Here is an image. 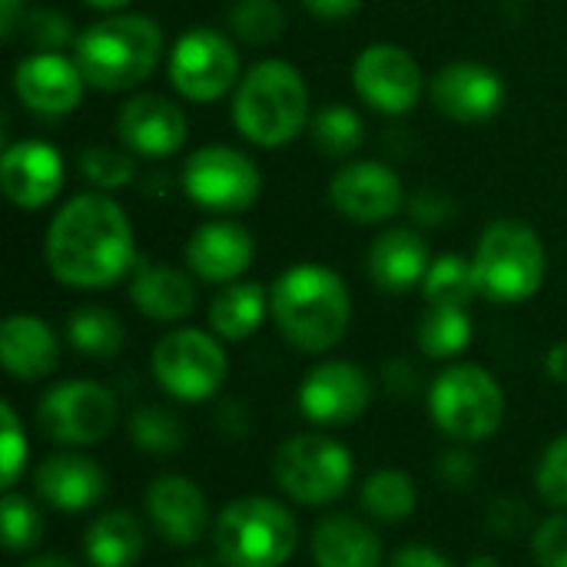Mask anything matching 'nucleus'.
Returning a JSON list of instances; mask_svg holds the SVG:
<instances>
[{
  "label": "nucleus",
  "instance_id": "nucleus-1",
  "mask_svg": "<svg viewBox=\"0 0 567 567\" xmlns=\"http://www.w3.org/2000/svg\"><path fill=\"white\" fill-rule=\"evenodd\" d=\"M50 276L70 289H106L136 266V236L123 206L93 189L60 206L43 236Z\"/></svg>",
  "mask_w": 567,
  "mask_h": 567
},
{
  "label": "nucleus",
  "instance_id": "nucleus-2",
  "mask_svg": "<svg viewBox=\"0 0 567 567\" xmlns=\"http://www.w3.org/2000/svg\"><path fill=\"white\" fill-rule=\"evenodd\" d=\"M269 316L292 349L322 355L332 352L352 326V292L336 269L299 262L272 282Z\"/></svg>",
  "mask_w": 567,
  "mask_h": 567
},
{
  "label": "nucleus",
  "instance_id": "nucleus-3",
  "mask_svg": "<svg viewBox=\"0 0 567 567\" xmlns=\"http://www.w3.org/2000/svg\"><path fill=\"white\" fill-rule=\"evenodd\" d=\"M163 56V30L146 13H110L90 23L76 43L73 60L86 86L123 93L153 76Z\"/></svg>",
  "mask_w": 567,
  "mask_h": 567
},
{
  "label": "nucleus",
  "instance_id": "nucleus-4",
  "mask_svg": "<svg viewBox=\"0 0 567 567\" xmlns=\"http://www.w3.org/2000/svg\"><path fill=\"white\" fill-rule=\"evenodd\" d=\"M309 120V90L292 63L259 60L243 73L233 93V123L249 143L279 150L292 143Z\"/></svg>",
  "mask_w": 567,
  "mask_h": 567
},
{
  "label": "nucleus",
  "instance_id": "nucleus-5",
  "mask_svg": "<svg viewBox=\"0 0 567 567\" xmlns=\"http://www.w3.org/2000/svg\"><path fill=\"white\" fill-rule=\"evenodd\" d=\"M213 548L226 567H282L299 548V525L282 502L243 495L216 515Z\"/></svg>",
  "mask_w": 567,
  "mask_h": 567
},
{
  "label": "nucleus",
  "instance_id": "nucleus-6",
  "mask_svg": "<svg viewBox=\"0 0 567 567\" xmlns=\"http://www.w3.org/2000/svg\"><path fill=\"white\" fill-rule=\"evenodd\" d=\"M508 412L498 379L475 362H452L429 385V415L455 445H482L498 435Z\"/></svg>",
  "mask_w": 567,
  "mask_h": 567
},
{
  "label": "nucleus",
  "instance_id": "nucleus-7",
  "mask_svg": "<svg viewBox=\"0 0 567 567\" xmlns=\"http://www.w3.org/2000/svg\"><path fill=\"white\" fill-rule=\"evenodd\" d=\"M475 276L485 299L518 306L538 296L548 272L542 236L518 219H495L475 246Z\"/></svg>",
  "mask_w": 567,
  "mask_h": 567
},
{
  "label": "nucleus",
  "instance_id": "nucleus-8",
  "mask_svg": "<svg viewBox=\"0 0 567 567\" xmlns=\"http://www.w3.org/2000/svg\"><path fill=\"white\" fill-rule=\"evenodd\" d=\"M272 478L286 498L302 508H326L339 502L355 478V455L326 432L289 435L272 455Z\"/></svg>",
  "mask_w": 567,
  "mask_h": 567
},
{
  "label": "nucleus",
  "instance_id": "nucleus-9",
  "mask_svg": "<svg viewBox=\"0 0 567 567\" xmlns=\"http://www.w3.org/2000/svg\"><path fill=\"white\" fill-rule=\"evenodd\" d=\"M150 372L169 399L196 405L209 402L226 385L229 355L216 332L183 326L153 346Z\"/></svg>",
  "mask_w": 567,
  "mask_h": 567
},
{
  "label": "nucleus",
  "instance_id": "nucleus-10",
  "mask_svg": "<svg viewBox=\"0 0 567 567\" xmlns=\"http://www.w3.org/2000/svg\"><path fill=\"white\" fill-rule=\"evenodd\" d=\"M120 422V402L96 379H63L37 402V429L60 449H93Z\"/></svg>",
  "mask_w": 567,
  "mask_h": 567
},
{
  "label": "nucleus",
  "instance_id": "nucleus-11",
  "mask_svg": "<svg viewBox=\"0 0 567 567\" xmlns=\"http://www.w3.org/2000/svg\"><path fill=\"white\" fill-rule=\"evenodd\" d=\"M183 193L213 216H236L259 199L262 173L246 153L216 143L186 156Z\"/></svg>",
  "mask_w": 567,
  "mask_h": 567
},
{
  "label": "nucleus",
  "instance_id": "nucleus-12",
  "mask_svg": "<svg viewBox=\"0 0 567 567\" xmlns=\"http://www.w3.org/2000/svg\"><path fill=\"white\" fill-rule=\"evenodd\" d=\"M166 73L173 90L189 103H216L243 80L236 43L213 27L186 30L169 53Z\"/></svg>",
  "mask_w": 567,
  "mask_h": 567
},
{
  "label": "nucleus",
  "instance_id": "nucleus-13",
  "mask_svg": "<svg viewBox=\"0 0 567 567\" xmlns=\"http://www.w3.org/2000/svg\"><path fill=\"white\" fill-rule=\"evenodd\" d=\"M372 379L362 365L346 359L316 362L296 392L299 412L316 429H342L359 422L372 405Z\"/></svg>",
  "mask_w": 567,
  "mask_h": 567
},
{
  "label": "nucleus",
  "instance_id": "nucleus-14",
  "mask_svg": "<svg viewBox=\"0 0 567 567\" xmlns=\"http://www.w3.org/2000/svg\"><path fill=\"white\" fill-rule=\"evenodd\" d=\"M352 83L365 106L385 116H405L425 93L419 60L399 43H372L352 63Z\"/></svg>",
  "mask_w": 567,
  "mask_h": 567
},
{
  "label": "nucleus",
  "instance_id": "nucleus-15",
  "mask_svg": "<svg viewBox=\"0 0 567 567\" xmlns=\"http://www.w3.org/2000/svg\"><path fill=\"white\" fill-rule=\"evenodd\" d=\"M329 203L339 216L359 226L389 223L405 203L402 176L379 159H352L336 169L329 183Z\"/></svg>",
  "mask_w": 567,
  "mask_h": 567
},
{
  "label": "nucleus",
  "instance_id": "nucleus-16",
  "mask_svg": "<svg viewBox=\"0 0 567 567\" xmlns=\"http://www.w3.org/2000/svg\"><path fill=\"white\" fill-rule=\"evenodd\" d=\"M143 508H146V518H150L153 532L169 548H196L213 528L206 492L186 475H159V478H153L146 485Z\"/></svg>",
  "mask_w": 567,
  "mask_h": 567
},
{
  "label": "nucleus",
  "instance_id": "nucleus-17",
  "mask_svg": "<svg viewBox=\"0 0 567 567\" xmlns=\"http://www.w3.org/2000/svg\"><path fill=\"white\" fill-rule=\"evenodd\" d=\"M33 492L43 505L76 515L96 508L110 492V475L83 449H60L33 468Z\"/></svg>",
  "mask_w": 567,
  "mask_h": 567
},
{
  "label": "nucleus",
  "instance_id": "nucleus-18",
  "mask_svg": "<svg viewBox=\"0 0 567 567\" xmlns=\"http://www.w3.org/2000/svg\"><path fill=\"white\" fill-rule=\"evenodd\" d=\"M86 80L73 56L37 50L23 56L13 70L17 100L37 116H66L83 103Z\"/></svg>",
  "mask_w": 567,
  "mask_h": 567
},
{
  "label": "nucleus",
  "instance_id": "nucleus-19",
  "mask_svg": "<svg viewBox=\"0 0 567 567\" xmlns=\"http://www.w3.org/2000/svg\"><path fill=\"white\" fill-rule=\"evenodd\" d=\"M116 133H120V143L133 156L166 159V156H176L183 150L189 123H186V113L169 96L140 93L120 106Z\"/></svg>",
  "mask_w": 567,
  "mask_h": 567
},
{
  "label": "nucleus",
  "instance_id": "nucleus-20",
  "mask_svg": "<svg viewBox=\"0 0 567 567\" xmlns=\"http://www.w3.org/2000/svg\"><path fill=\"white\" fill-rule=\"evenodd\" d=\"M429 93H432L435 110L455 123H485L498 116V110L505 106L502 76L492 66L472 63V60L442 66L432 76Z\"/></svg>",
  "mask_w": 567,
  "mask_h": 567
},
{
  "label": "nucleus",
  "instance_id": "nucleus-21",
  "mask_svg": "<svg viewBox=\"0 0 567 567\" xmlns=\"http://www.w3.org/2000/svg\"><path fill=\"white\" fill-rule=\"evenodd\" d=\"M66 169L56 146L43 140L10 143L0 156V186L17 209H43L63 189Z\"/></svg>",
  "mask_w": 567,
  "mask_h": 567
},
{
  "label": "nucleus",
  "instance_id": "nucleus-22",
  "mask_svg": "<svg viewBox=\"0 0 567 567\" xmlns=\"http://www.w3.org/2000/svg\"><path fill=\"white\" fill-rule=\"evenodd\" d=\"M186 269L209 282V286H229L239 282L243 272L252 266L256 243L252 233L233 219H209L186 239Z\"/></svg>",
  "mask_w": 567,
  "mask_h": 567
},
{
  "label": "nucleus",
  "instance_id": "nucleus-23",
  "mask_svg": "<svg viewBox=\"0 0 567 567\" xmlns=\"http://www.w3.org/2000/svg\"><path fill=\"white\" fill-rule=\"evenodd\" d=\"M0 365L17 382H43L60 365L53 326L33 312H13L0 326Z\"/></svg>",
  "mask_w": 567,
  "mask_h": 567
},
{
  "label": "nucleus",
  "instance_id": "nucleus-24",
  "mask_svg": "<svg viewBox=\"0 0 567 567\" xmlns=\"http://www.w3.org/2000/svg\"><path fill=\"white\" fill-rule=\"evenodd\" d=\"M309 555L316 567H385V548L372 522L332 512L309 535Z\"/></svg>",
  "mask_w": 567,
  "mask_h": 567
},
{
  "label": "nucleus",
  "instance_id": "nucleus-25",
  "mask_svg": "<svg viewBox=\"0 0 567 567\" xmlns=\"http://www.w3.org/2000/svg\"><path fill=\"white\" fill-rule=\"evenodd\" d=\"M429 269H432V252L425 236H419L415 229L405 226L385 229L369 246V279L389 296H405L412 289H422Z\"/></svg>",
  "mask_w": 567,
  "mask_h": 567
},
{
  "label": "nucleus",
  "instance_id": "nucleus-26",
  "mask_svg": "<svg viewBox=\"0 0 567 567\" xmlns=\"http://www.w3.org/2000/svg\"><path fill=\"white\" fill-rule=\"evenodd\" d=\"M130 302L150 322H183L196 309V282L169 262H143L130 279Z\"/></svg>",
  "mask_w": 567,
  "mask_h": 567
},
{
  "label": "nucleus",
  "instance_id": "nucleus-27",
  "mask_svg": "<svg viewBox=\"0 0 567 567\" xmlns=\"http://www.w3.org/2000/svg\"><path fill=\"white\" fill-rule=\"evenodd\" d=\"M146 551V528L130 508L100 512L83 535V555L90 567H136Z\"/></svg>",
  "mask_w": 567,
  "mask_h": 567
},
{
  "label": "nucleus",
  "instance_id": "nucleus-28",
  "mask_svg": "<svg viewBox=\"0 0 567 567\" xmlns=\"http://www.w3.org/2000/svg\"><path fill=\"white\" fill-rule=\"evenodd\" d=\"M269 312V292L259 282H229L223 286L209 302V329L223 342H246L259 332L262 319Z\"/></svg>",
  "mask_w": 567,
  "mask_h": 567
},
{
  "label": "nucleus",
  "instance_id": "nucleus-29",
  "mask_svg": "<svg viewBox=\"0 0 567 567\" xmlns=\"http://www.w3.org/2000/svg\"><path fill=\"white\" fill-rule=\"evenodd\" d=\"M359 508L375 525H402L419 508V485L402 468H379L362 482Z\"/></svg>",
  "mask_w": 567,
  "mask_h": 567
},
{
  "label": "nucleus",
  "instance_id": "nucleus-30",
  "mask_svg": "<svg viewBox=\"0 0 567 567\" xmlns=\"http://www.w3.org/2000/svg\"><path fill=\"white\" fill-rule=\"evenodd\" d=\"M66 342L73 352L106 362L116 359L126 346V329L113 309L103 306H80L66 316Z\"/></svg>",
  "mask_w": 567,
  "mask_h": 567
},
{
  "label": "nucleus",
  "instance_id": "nucleus-31",
  "mask_svg": "<svg viewBox=\"0 0 567 567\" xmlns=\"http://www.w3.org/2000/svg\"><path fill=\"white\" fill-rule=\"evenodd\" d=\"M475 326L468 309H452V306H429L419 319L415 342L425 359L449 362L458 359L472 346Z\"/></svg>",
  "mask_w": 567,
  "mask_h": 567
},
{
  "label": "nucleus",
  "instance_id": "nucleus-32",
  "mask_svg": "<svg viewBox=\"0 0 567 567\" xmlns=\"http://www.w3.org/2000/svg\"><path fill=\"white\" fill-rule=\"evenodd\" d=\"M126 439L143 455L169 458L186 449V425L166 405H140L126 419Z\"/></svg>",
  "mask_w": 567,
  "mask_h": 567
},
{
  "label": "nucleus",
  "instance_id": "nucleus-33",
  "mask_svg": "<svg viewBox=\"0 0 567 567\" xmlns=\"http://www.w3.org/2000/svg\"><path fill=\"white\" fill-rule=\"evenodd\" d=\"M422 296L429 306L468 309L475 302V296H482L475 262L458 252H445V256L432 259V269L422 282Z\"/></svg>",
  "mask_w": 567,
  "mask_h": 567
},
{
  "label": "nucleus",
  "instance_id": "nucleus-34",
  "mask_svg": "<svg viewBox=\"0 0 567 567\" xmlns=\"http://www.w3.org/2000/svg\"><path fill=\"white\" fill-rule=\"evenodd\" d=\"M309 136L312 146L329 156V159H346L365 143V123L352 106L329 103L309 120Z\"/></svg>",
  "mask_w": 567,
  "mask_h": 567
},
{
  "label": "nucleus",
  "instance_id": "nucleus-35",
  "mask_svg": "<svg viewBox=\"0 0 567 567\" xmlns=\"http://www.w3.org/2000/svg\"><path fill=\"white\" fill-rule=\"evenodd\" d=\"M226 20L233 37L249 47L276 43L286 30V10L279 7V0H236Z\"/></svg>",
  "mask_w": 567,
  "mask_h": 567
},
{
  "label": "nucleus",
  "instance_id": "nucleus-36",
  "mask_svg": "<svg viewBox=\"0 0 567 567\" xmlns=\"http://www.w3.org/2000/svg\"><path fill=\"white\" fill-rule=\"evenodd\" d=\"M0 525H3V548H7V555H30V551H37V545L43 542V532H47L40 508L27 495H20V492H3Z\"/></svg>",
  "mask_w": 567,
  "mask_h": 567
},
{
  "label": "nucleus",
  "instance_id": "nucleus-37",
  "mask_svg": "<svg viewBox=\"0 0 567 567\" xmlns=\"http://www.w3.org/2000/svg\"><path fill=\"white\" fill-rule=\"evenodd\" d=\"M80 173L100 193H113V189H123L133 179L136 163H133L130 150L123 153V150H113V146H86L80 153Z\"/></svg>",
  "mask_w": 567,
  "mask_h": 567
},
{
  "label": "nucleus",
  "instance_id": "nucleus-38",
  "mask_svg": "<svg viewBox=\"0 0 567 567\" xmlns=\"http://www.w3.org/2000/svg\"><path fill=\"white\" fill-rule=\"evenodd\" d=\"M535 488L545 505H551L555 512H567V432L542 452L535 468Z\"/></svg>",
  "mask_w": 567,
  "mask_h": 567
},
{
  "label": "nucleus",
  "instance_id": "nucleus-39",
  "mask_svg": "<svg viewBox=\"0 0 567 567\" xmlns=\"http://www.w3.org/2000/svg\"><path fill=\"white\" fill-rule=\"evenodd\" d=\"M0 445H3V458H0V482H3V492H13L20 475L27 472V458H30V445H27V435L20 429V419L13 412L10 402L0 405Z\"/></svg>",
  "mask_w": 567,
  "mask_h": 567
},
{
  "label": "nucleus",
  "instance_id": "nucleus-40",
  "mask_svg": "<svg viewBox=\"0 0 567 567\" xmlns=\"http://www.w3.org/2000/svg\"><path fill=\"white\" fill-rule=\"evenodd\" d=\"M23 37H30L37 50H53V53H60L66 43H76L70 20L60 10H47V7L30 13L23 10Z\"/></svg>",
  "mask_w": 567,
  "mask_h": 567
},
{
  "label": "nucleus",
  "instance_id": "nucleus-41",
  "mask_svg": "<svg viewBox=\"0 0 567 567\" xmlns=\"http://www.w3.org/2000/svg\"><path fill=\"white\" fill-rule=\"evenodd\" d=\"M532 558L538 567H567V512L538 522L532 535Z\"/></svg>",
  "mask_w": 567,
  "mask_h": 567
},
{
  "label": "nucleus",
  "instance_id": "nucleus-42",
  "mask_svg": "<svg viewBox=\"0 0 567 567\" xmlns=\"http://www.w3.org/2000/svg\"><path fill=\"white\" fill-rule=\"evenodd\" d=\"M535 528H538L535 512L522 498H498V502H492V508H488V532L495 538L518 542L525 535H535Z\"/></svg>",
  "mask_w": 567,
  "mask_h": 567
},
{
  "label": "nucleus",
  "instance_id": "nucleus-43",
  "mask_svg": "<svg viewBox=\"0 0 567 567\" xmlns=\"http://www.w3.org/2000/svg\"><path fill=\"white\" fill-rule=\"evenodd\" d=\"M478 458L468 452V445H455L452 442V449H445L439 458H435V475H439V482L442 485H449V488H455V492H465V488H472L475 485V478H478Z\"/></svg>",
  "mask_w": 567,
  "mask_h": 567
},
{
  "label": "nucleus",
  "instance_id": "nucleus-44",
  "mask_svg": "<svg viewBox=\"0 0 567 567\" xmlns=\"http://www.w3.org/2000/svg\"><path fill=\"white\" fill-rule=\"evenodd\" d=\"M385 567H455L439 548L422 545V542H409L402 545L395 555H389Z\"/></svg>",
  "mask_w": 567,
  "mask_h": 567
},
{
  "label": "nucleus",
  "instance_id": "nucleus-45",
  "mask_svg": "<svg viewBox=\"0 0 567 567\" xmlns=\"http://www.w3.org/2000/svg\"><path fill=\"white\" fill-rule=\"evenodd\" d=\"M382 382H385V389H389L392 395H412L415 385H419V375H415V369H412L405 359H392V362L382 369Z\"/></svg>",
  "mask_w": 567,
  "mask_h": 567
},
{
  "label": "nucleus",
  "instance_id": "nucleus-46",
  "mask_svg": "<svg viewBox=\"0 0 567 567\" xmlns=\"http://www.w3.org/2000/svg\"><path fill=\"white\" fill-rule=\"evenodd\" d=\"M412 216H415L419 223H425V226H435V223H442L445 216H452V203H449L445 196H439V193H422V196H415V203H412Z\"/></svg>",
  "mask_w": 567,
  "mask_h": 567
},
{
  "label": "nucleus",
  "instance_id": "nucleus-47",
  "mask_svg": "<svg viewBox=\"0 0 567 567\" xmlns=\"http://www.w3.org/2000/svg\"><path fill=\"white\" fill-rule=\"evenodd\" d=\"M299 3L319 20H349L362 7V0H299Z\"/></svg>",
  "mask_w": 567,
  "mask_h": 567
},
{
  "label": "nucleus",
  "instance_id": "nucleus-48",
  "mask_svg": "<svg viewBox=\"0 0 567 567\" xmlns=\"http://www.w3.org/2000/svg\"><path fill=\"white\" fill-rule=\"evenodd\" d=\"M545 372L551 382L558 385H567V339L565 342H555L545 355Z\"/></svg>",
  "mask_w": 567,
  "mask_h": 567
},
{
  "label": "nucleus",
  "instance_id": "nucleus-49",
  "mask_svg": "<svg viewBox=\"0 0 567 567\" xmlns=\"http://www.w3.org/2000/svg\"><path fill=\"white\" fill-rule=\"evenodd\" d=\"M20 10H23L20 0H0V33H3V40H13Z\"/></svg>",
  "mask_w": 567,
  "mask_h": 567
},
{
  "label": "nucleus",
  "instance_id": "nucleus-50",
  "mask_svg": "<svg viewBox=\"0 0 567 567\" xmlns=\"http://www.w3.org/2000/svg\"><path fill=\"white\" fill-rule=\"evenodd\" d=\"M20 567H80L73 558H66V555H56V551H40V555H30V558H23V565Z\"/></svg>",
  "mask_w": 567,
  "mask_h": 567
},
{
  "label": "nucleus",
  "instance_id": "nucleus-51",
  "mask_svg": "<svg viewBox=\"0 0 567 567\" xmlns=\"http://www.w3.org/2000/svg\"><path fill=\"white\" fill-rule=\"evenodd\" d=\"M93 10H106V13H120L126 3H133V0H86Z\"/></svg>",
  "mask_w": 567,
  "mask_h": 567
},
{
  "label": "nucleus",
  "instance_id": "nucleus-52",
  "mask_svg": "<svg viewBox=\"0 0 567 567\" xmlns=\"http://www.w3.org/2000/svg\"><path fill=\"white\" fill-rule=\"evenodd\" d=\"M465 567H505L495 555H475V558H468V565Z\"/></svg>",
  "mask_w": 567,
  "mask_h": 567
},
{
  "label": "nucleus",
  "instance_id": "nucleus-53",
  "mask_svg": "<svg viewBox=\"0 0 567 567\" xmlns=\"http://www.w3.org/2000/svg\"><path fill=\"white\" fill-rule=\"evenodd\" d=\"M183 567H226V565H223L219 558H216V561H209V558H193V561H186Z\"/></svg>",
  "mask_w": 567,
  "mask_h": 567
}]
</instances>
